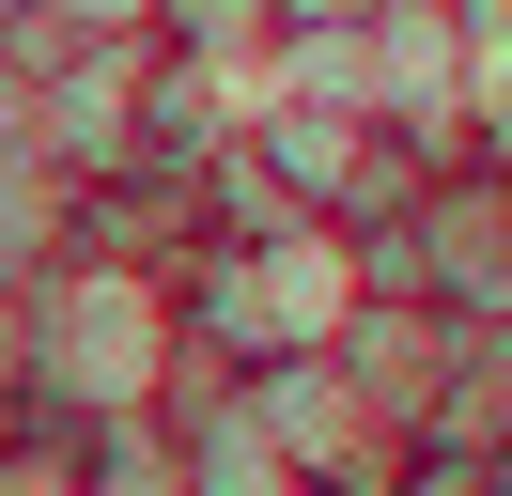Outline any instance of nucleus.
Segmentation results:
<instances>
[{
	"instance_id": "nucleus-1",
	"label": "nucleus",
	"mask_w": 512,
	"mask_h": 496,
	"mask_svg": "<svg viewBox=\"0 0 512 496\" xmlns=\"http://www.w3.org/2000/svg\"><path fill=\"white\" fill-rule=\"evenodd\" d=\"M16 16H32V31H63V47H125L156 0H16Z\"/></svg>"
},
{
	"instance_id": "nucleus-2",
	"label": "nucleus",
	"mask_w": 512,
	"mask_h": 496,
	"mask_svg": "<svg viewBox=\"0 0 512 496\" xmlns=\"http://www.w3.org/2000/svg\"><path fill=\"white\" fill-rule=\"evenodd\" d=\"M388 496H481V450H450V434H419V450L388 465Z\"/></svg>"
},
{
	"instance_id": "nucleus-3",
	"label": "nucleus",
	"mask_w": 512,
	"mask_h": 496,
	"mask_svg": "<svg viewBox=\"0 0 512 496\" xmlns=\"http://www.w3.org/2000/svg\"><path fill=\"white\" fill-rule=\"evenodd\" d=\"M295 496H373V481H295Z\"/></svg>"
}]
</instances>
